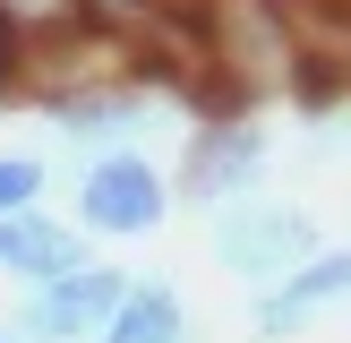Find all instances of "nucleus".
<instances>
[{"mask_svg": "<svg viewBox=\"0 0 351 343\" xmlns=\"http://www.w3.org/2000/svg\"><path fill=\"white\" fill-rule=\"evenodd\" d=\"M343 292H351V249H343V257H317V266H300V274H283V283L257 300V335H291L308 309L343 300Z\"/></svg>", "mask_w": 351, "mask_h": 343, "instance_id": "nucleus-6", "label": "nucleus"}, {"mask_svg": "<svg viewBox=\"0 0 351 343\" xmlns=\"http://www.w3.org/2000/svg\"><path fill=\"white\" fill-rule=\"evenodd\" d=\"M34 198H43V163L34 154H0V223L34 215Z\"/></svg>", "mask_w": 351, "mask_h": 343, "instance_id": "nucleus-9", "label": "nucleus"}, {"mask_svg": "<svg viewBox=\"0 0 351 343\" xmlns=\"http://www.w3.org/2000/svg\"><path fill=\"white\" fill-rule=\"evenodd\" d=\"M120 292H129V274L77 266V274H60V283H34L17 326H26V343H86V335H103V318L120 309Z\"/></svg>", "mask_w": 351, "mask_h": 343, "instance_id": "nucleus-2", "label": "nucleus"}, {"mask_svg": "<svg viewBox=\"0 0 351 343\" xmlns=\"http://www.w3.org/2000/svg\"><path fill=\"white\" fill-rule=\"evenodd\" d=\"M257 163H266V129L257 120H215L189 146V198H232Z\"/></svg>", "mask_w": 351, "mask_h": 343, "instance_id": "nucleus-4", "label": "nucleus"}, {"mask_svg": "<svg viewBox=\"0 0 351 343\" xmlns=\"http://www.w3.org/2000/svg\"><path fill=\"white\" fill-rule=\"evenodd\" d=\"M51 129H60L69 146H103V137H129V129H137V103H120V95H77V103H60Z\"/></svg>", "mask_w": 351, "mask_h": 343, "instance_id": "nucleus-8", "label": "nucleus"}, {"mask_svg": "<svg viewBox=\"0 0 351 343\" xmlns=\"http://www.w3.org/2000/svg\"><path fill=\"white\" fill-rule=\"evenodd\" d=\"M77 215L95 223V232H154L163 223V172L146 163V154H95V172H86L77 189Z\"/></svg>", "mask_w": 351, "mask_h": 343, "instance_id": "nucleus-3", "label": "nucleus"}, {"mask_svg": "<svg viewBox=\"0 0 351 343\" xmlns=\"http://www.w3.org/2000/svg\"><path fill=\"white\" fill-rule=\"evenodd\" d=\"M0 266L26 274V283H60V274L86 266V240L43 223V215H17V223H0Z\"/></svg>", "mask_w": 351, "mask_h": 343, "instance_id": "nucleus-5", "label": "nucleus"}, {"mask_svg": "<svg viewBox=\"0 0 351 343\" xmlns=\"http://www.w3.org/2000/svg\"><path fill=\"white\" fill-rule=\"evenodd\" d=\"M95 343H189V309L171 283H129Z\"/></svg>", "mask_w": 351, "mask_h": 343, "instance_id": "nucleus-7", "label": "nucleus"}, {"mask_svg": "<svg viewBox=\"0 0 351 343\" xmlns=\"http://www.w3.org/2000/svg\"><path fill=\"white\" fill-rule=\"evenodd\" d=\"M0 343H9V335H0Z\"/></svg>", "mask_w": 351, "mask_h": 343, "instance_id": "nucleus-10", "label": "nucleus"}, {"mask_svg": "<svg viewBox=\"0 0 351 343\" xmlns=\"http://www.w3.org/2000/svg\"><path fill=\"white\" fill-rule=\"evenodd\" d=\"M317 249V232H308L300 206H232V215L215 223V257L232 274H249V283H266V274H300V257Z\"/></svg>", "mask_w": 351, "mask_h": 343, "instance_id": "nucleus-1", "label": "nucleus"}]
</instances>
